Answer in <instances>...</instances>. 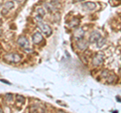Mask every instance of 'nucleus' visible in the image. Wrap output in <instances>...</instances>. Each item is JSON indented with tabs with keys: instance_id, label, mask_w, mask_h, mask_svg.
<instances>
[{
	"instance_id": "14",
	"label": "nucleus",
	"mask_w": 121,
	"mask_h": 113,
	"mask_svg": "<svg viewBox=\"0 0 121 113\" xmlns=\"http://www.w3.org/2000/svg\"><path fill=\"white\" fill-rule=\"evenodd\" d=\"M106 78H107V80H108V83H113V82H114V80H116L115 75H113V74H109Z\"/></svg>"
},
{
	"instance_id": "16",
	"label": "nucleus",
	"mask_w": 121,
	"mask_h": 113,
	"mask_svg": "<svg viewBox=\"0 0 121 113\" xmlns=\"http://www.w3.org/2000/svg\"><path fill=\"white\" fill-rule=\"evenodd\" d=\"M44 8L47 9L48 12H51V13L52 12V11H54V7H52V6L50 4V3H44Z\"/></svg>"
},
{
	"instance_id": "18",
	"label": "nucleus",
	"mask_w": 121,
	"mask_h": 113,
	"mask_svg": "<svg viewBox=\"0 0 121 113\" xmlns=\"http://www.w3.org/2000/svg\"><path fill=\"white\" fill-rule=\"evenodd\" d=\"M5 99H6V101H8V102H12V100H13V95H12V94H6Z\"/></svg>"
},
{
	"instance_id": "9",
	"label": "nucleus",
	"mask_w": 121,
	"mask_h": 113,
	"mask_svg": "<svg viewBox=\"0 0 121 113\" xmlns=\"http://www.w3.org/2000/svg\"><path fill=\"white\" fill-rule=\"evenodd\" d=\"M43 40V35H41L40 32L36 31V32H35V33L32 35V41H33V43L39 44V43H40Z\"/></svg>"
},
{
	"instance_id": "6",
	"label": "nucleus",
	"mask_w": 121,
	"mask_h": 113,
	"mask_svg": "<svg viewBox=\"0 0 121 113\" xmlns=\"http://www.w3.org/2000/svg\"><path fill=\"white\" fill-rule=\"evenodd\" d=\"M89 43H90L89 40H87V39H84V37H82V39L77 40V48L81 51H84L89 47Z\"/></svg>"
},
{
	"instance_id": "4",
	"label": "nucleus",
	"mask_w": 121,
	"mask_h": 113,
	"mask_svg": "<svg viewBox=\"0 0 121 113\" xmlns=\"http://www.w3.org/2000/svg\"><path fill=\"white\" fill-rule=\"evenodd\" d=\"M17 44H18V46H19L20 48H23V50L30 48V46H29V41H28V39H26L24 35H21V36L18 37V39H17Z\"/></svg>"
},
{
	"instance_id": "17",
	"label": "nucleus",
	"mask_w": 121,
	"mask_h": 113,
	"mask_svg": "<svg viewBox=\"0 0 121 113\" xmlns=\"http://www.w3.org/2000/svg\"><path fill=\"white\" fill-rule=\"evenodd\" d=\"M48 2H50V4L52 6V7H55V6H60V2H59V0H48ZM59 8V7H58Z\"/></svg>"
},
{
	"instance_id": "15",
	"label": "nucleus",
	"mask_w": 121,
	"mask_h": 113,
	"mask_svg": "<svg viewBox=\"0 0 121 113\" xmlns=\"http://www.w3.org/2000/svg\"><path fill=\"white\" fill-rule=\"evenodd\" d=\"M16 100H17V104H19V105L24 104L25 102L24 97H22V96H16Z\"/></svg>"
},
{
	"instance_id": "1",
	"label": "nucleus",
	"mask_w": 121,
	"mask_h": 113,
	"mask_svg": "<svg viewBox=\"0 0 121 113\" xmlns=\"http://www.w3.org/2000/svg\"><path fill=\"white\" fill-rule=\"evenodd\" d=\"M37 26H39L40 30L44 33L45 36H51V35H52V29L51 26L48 25V24H47L45 22L41 21V20H39V22H37Z\"/></svg>"
},
{
	"instance_id": "7",
	"label": "nucleus",
	"mask_w": 121,
	"mask_h": 113,
	"mask_svg": "<svg viewBox=\"0 0 121 113\" xmlns=\"http://www.w3.org/2000/svg\"><path fill=\"white\" fill-rule=\"evenodd\" d=\"M84 35H85L84 29L83 28H77L73 33V39L75 40H79L80 39H82V37H84Z\"/></svg>"
},
{
	"instance_id": "13",
	"label": "nucleus",
	"mask_w": 121,
	"mask_h": 113,
	"mask_svg": "<svg viewBox=\"0 0 121 113\" xmlns=\"http://www.w3.org/2000/svg\"><path fill=\"white\" fill-rule=\"evenodd\" d=\"M96 46H97V48H102V47H103L104 46V44L106 43V39H104V37H100V39H98L97 41H96Z\"/></svg>"
},
{
	"instance_id": "2",
	"label": "nucleus",
	"mask_w": 121,
	"mask_h": 113,
	"mask_svg": "<svg viewBox=\"0 0 121 113\" xmlns=\"http://www.w3.org/2000/svg\"><path fill=\"white\" fill-rule=\"evenodd\" d=\"M4 61L8 62V63L16 64L21 61V56L18 54H12V52H10V54H7L4 56Z\"/></svg>"
},
{
	"instance_id": "12",
	"label": "nucleus",
	"mask_w": 121,
	"mask_h": 113,
	"mask_svg": "<svg viewBox=\"0 0 121 113\" xmlns=\"http://www.w3.org/2000/svg\"><path fill=\"white\" fill-rule=\"evenodd\" d=\"M79 22H80V20L77 19V18H74L73 20H71V21H70V23H69V27H70V28L77 27V26L79 25Z\"/></svg>"
},
{
	"instance_id": "19",
	"label": "nucleus",
	"mask_w": 121,
	"mask_h": 113,
	"mask_svg": "<svg viewBox=\"0 0 121 113\" xmlns=\"http://www.w3.org/2000/svg\"><path fill=\"white\" fill-rule=\"evenodd\" d=\"M13 1L17 2V3H19V4H20V3L22 4V3H24V1H25V0H13Z\"/></svg>"
},
{
	"instance_id": "10",
	"label": "nucleus",
	"mask_w": 121,
	"mask_h": 113,
	"mask_svg": "<svg viewBox=\"0 0 121 113\" xmlns=\"http://www.w3.org/2000/svg\"><path fill=\"white\" fill-rule=\"evenodd\" d=\"M44 15H45V10H44V8H43V7H39V8L36 9L35 18H36L37 20H41L44 17Z\"/></svg>"
},
{
	"instance_id": "11",
	"label": "nucleus",
	"mask_w": 121,
	"mask_h": 113,
	"mask_svg": "<svg viewBox=\"0 0 121 113\" xmlns=\"http://www.w3.org/2000/svg\"><path fill=\"white\" fill-rule=\"evenodd\" d=\"M100 37H101V35H100L99 31H93L92 33H91V35H90L89 43H96Z\"/></svg>"
},
{
	"instance_id": "22",
	"label": "nucleus",
	"mask_w": 121,
	"mask_h": 113,
	"mask_svg": "<svg viewBox=\"0 0 121 113\" xmlns=\"http://www.w3.org/2000/svg\"><path fill=\"white\" fill-rule=\"evenodd\" d=\"M1 2H2V0H0V6H1Z\"/></svg>"
},
{
	"instance_id": "5",
	"label": "nucleus",
	"mask_w": 121,
	"mask_h": 113,
	"mask_svg": "<svg viewBox=\"0 0 121 113\" xmlns=\"http://www.w3.org/2000/svg\"><path fill=\"white\" fill-rule=\"evenodd\" d=\"M103 62H104V55L102 54V52H98V54H96V56L93 58V61H92L93 65L95 67L102 65Z\"/></svg>"
},
{
	"instance_id": "3",
	"label": "nucleus",
	"mask_w": 121,
	"mask_h": 113,
	"mask_svg": "<svg viewBox=\"0 0 121 113\" xmlns=\"http://www.w3.org/2000/svg\"><path fill=\"white\" fill-rule=\"evenodd\" d=\"M13 8H14L13 1H6V2H4V4H3V6H2V10H1L2 15H6V14L8 13L10 10H12Z\"/></svg>"
},
{
	"instance_id": "20",
	"label": "nucleus",
	"mask_w": 121,
	"mask_h": 113,
	"mask_svg": "<svg viewBox=\"0 0 121 113\" xmlns=\"http://www.w3.org/2000/svg\"><path fill=\"white\" fill-rule=\"evenodd\" d=\"M81 1H84V0H74V2H81Z\"/></svg>"
},
{
	"instance_id": "21",
	"label": "nucleus",
	"mask_w": 121,
	"mask_h": 113,
	"mask_svg": "<svg viewBox=\"0 0 121 113\" xmlns=\"http://www.w3.org/2000/svg\"><path fill=\"white\" fill-rule=\"evenodd\" d=\"M1 35H2V30L0 29V36H1Z\"/></svg>"
},
{
	"instance_id": "8",
	"label": "nucleus",
	"mask_w": 121,
	"mask_h": 113,
	"mask_svg": "<svg viewBox=\"0 0 121 113\" xmlns=\"http://www.w3.org/2000/svg\"><path fill=\"white\" fill-rule=\"evenodd\" d=\"M83 9L86 10V11H93V10H95L96 9V3H94V2H85V3H83Z\"/></svg>"
}]
</instances>
